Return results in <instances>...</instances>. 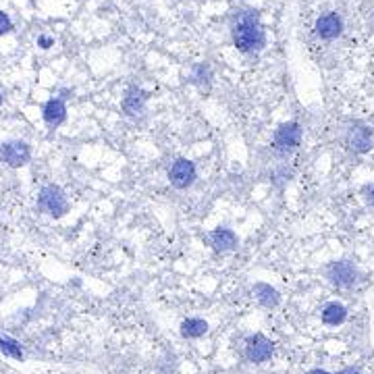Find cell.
<instances>
[{
	"instance_id": "cell-1",
	"label": "cell",
	"mask_w": 374,
	"mask_h": 374,
	"mask_svg": "<svg viewBox=\"0 0 374 374\" xmlns=\"http://www.w3.org/2000/svg\"><path fill=\"white\" fill-rule=\"evenodd\" d=\"M231 38H233V44L240 53L244 55H258L264 50L266 46V34L260 25V15L258 11H240L235 17H233V23H231Z\"/></svg>"
},
{
	"instance_id": "cell-12",
	"label": "cell",
	"mask_w": 374,
	"mask_h": 374,
	"mask_svg": "<svg viewBox=\"0 0 374 374\" xmlns=\"http://www.w3.org/2000/svg\"><path fill=\"white\" fill-rule=\"evenodd\" d=\"M42 117H44V123L48 127H59L64 123L67 119V104L62 98H50L44 109H42Z\"/></svg>"
},
{
	"instance_id": "cell-19",
	"label": "cell",
	"mask_w": 374,
	"mask_h": 374,
	"mask_svg": "<svg viewBox=\"0 0 374 374\" xmlns=\"http://www.w3.org/2000/svg\"><path fill=\"white\" fill-rule=\"evenodd\" d=\"M210 77V71L206 64H200L195 67V73H193V81H202V79H208Z\"/></svg>"
},
{
	"instance_id": "cell-20",
	"label": "cell",
	"mask_w": 374,
	"mask_h": 374,
	"mask_svg": "<svg viewBox=\"0 0 374 374\" xmlns=\"http://www.w3.org/2000/svg\"><path fill=\"white\" fill-rule=\"evenodd\" d=\"M38 46L44 48V50H48V48L55 46V40H53L50 36H38Z\"/></svg>"
},
{
	"instance_id": "cell-10",
	"label": "cell",
	"mask_w": 374,
	"mask_h": 374,
	"mask_svg": "<svg viewBox=\"0 0 374 374\" xmlns=\"http://www.w3.org/2000/svg\"><path fill=\"white\" fill-rule=\"evenodd\" d=\"M208 242L214 251L219 254H225V251H233V249L240 246V237L235 235V231L227 229V227H219L214 231L208 233Z\"/></svg>"
},
{
	"instance_id": "cell-2",
	"label": "cell",
	"mask_w": 374,
	"mask_h": 374,
	"mask_svg": "<svg viewBox=\"0 0 374 374\" xmlns=\"http://www.w3.org/2000/svg\"><path fill=\"white\" fill-rule=\"evenodd\" d=\"M324 277L333 287L352 289L360 279V270L352 260H337V262H331L324 268Z\"/></svg>"
},
{
	"instance_id": "cell-13",
	"label": "cell",
	"mask_w": 374,
	"mask_h": 374,
	"mask_svg": "<svg viewBox=\"0 0 374 374\" xmlns=\"http://www.w3.org/2000/svg\"><path fill=\"white\" fill-rule=\"evenodd\" d=\"M251 293H254L256 302L262 308H266V310H272V308H277L281 304V293L272 285H268V283H256L254 289H251Z\"/></svg>"
},
{
	"instance_id": "cell-5",
	"label": "cell",
	"mask_w": 374,
	"mask_h": 374,
	"mask_svg": "<svg viewBox=\"0 0 374 374\" xmlns=\"http://www.w3.org/2000/svg\"><path fill=\"white\" fill-rule=\"evenodd\" d=\"M345 146L354 154H368L374 148V131L373 127L364 123L352 125L345 133Z\"/></svg>"
},
{
	"instance_id": "cell-16",
	"label": "cell",
	"mask_w": 374,
	"mask_h": 374,
	"mask_svg": "<svg viewBox=\"0 0 374 374\" xmlns=\"http://www.w3.org/2000/svg\"><path fill=\"white\" fill-rule=\"evenodd\" d=\"M0 354L6 356V358H13L17 362H23L25 360V354H23V347L17 339L13 337H0Z\"/></svg>"
},
{
	"instance_id": "cell-18",
	"label": "cell",
	"mask_w": 374,
	"mask_h": 374,
	"mask_svg": "<svg viewBox=\"0 0 374 374\" xmlns=\"http://www.w3.org/2000/svg\"><path fill=\"white\" fill-rule=\"evenodd\" d=\"M11 29H13V21H11V17H8L6 13L0 11V36L8 34Z\"/></svg>"
},
{
	"instance_id": "cell-8",
	"label": "cell",
	"mask_w": 374,
	"mask_h": 374,
	"mask_svg": "<svg viewBox=\"0 0 374 374\" xmlns=\"http://www.w3.org/2000/svg\"><path fill=\"white\" fill-rule=\"evenodd\" d=\"M195 177H198V171H195V165L187 158H177L171 169H169V181L175 189H187L195 183Z\"/></svg>"
},
{
	"instance_id": "cell-22",
	"label": "cell",
	"mask_w": 374,
	"mask_h": 374,
	"mask_svg": "<svg viewBox=\"0 0 374 374\" xmlns=\"http://www.w3.org/2000/svg\"><path fill=\"white\" fill-rule=\"evenodd\" d=\"M308 374H331L328 370H322V368H314V370H310Z\"/></svg>"
},
{
	"instance_id": "cell-14",
	"label": "cell",
	"mask_w": 374,
	"mask_h": 374,
	"mask_svg": "<svg viewBox=\"0 0 374 374\" xmlns=\"http://www.w3.org/2000/svg\"><path fill=\"white\" fill-rule=\"evenodd\" d=\"M345 318H347V308L339 302H328L320 312V320L326 326H339L345 322Z\"/></svg>"
},
{
	"instance_id": "cell-11",
	"label": "cell",
	"mask_w": 374,
	"mask_h": 374,
	"mask_svg": "<svg viewBox=\"0 0 374 374\" xmlns=\"http://www.w3.org/2000/svg\"><path fill=\"white\" fill-rule=\"evenodd\" d=\"M148 102V94L139 88H129L123 98V113L127 117H137L144 113Z\"/></svg>"
},
{
	"instance_id": "cell-6",
	"label": "cell",
	"mask_w": 374,
	"mask_h": 374,
	"mask_svg": "<svg viewBox=\"0 0 374 374\" xmlns=\"http://www.w3.org/2000/svg\"><path fill=\"white\" fill-rule=\"evenodd\" d=\"M29 158H32V148L21 139H11L0 146V160L11 169L25 167Z\"/></svg>"
},
{
	"instance_id": "cell-21",
	"label": "cell",
	"mask_w": 374,
	"mask_h": 374,
	"mask_svg": "<svg viewBox=\"0 0 374 374\" xmlns=\"http://www.w3.org/2000/svg\"><path fill=\"white\" fill-rule=\"evenodd\" d=\"M337 374H362V373H360L358 368H352V366H349V368H343V370H339Z\"/></svg>"
},
{
	"instance_id": "cell-23",
	"label": "cell",
	"mask_w": 374,
	"mask_h": 374,
	"mask_svg": "<svg viewBox=\"0 0 374 374\" xmlns=\"http://www.w3.org/2000/svg\"><path fill=\"white\" fill-rule=\"evenodd\" d=\"M0 106H2V96H0Z\"/></svg>"
},
{
	"instance_id": "cell-15",
	"label": "cell",
	"mask_w": 374,
	"mask_h": 374,
	"mask_svg": "<svg viewBox=\"0 0 374 374\" xmlns=\"http://www.w3.org/2000/svg\"><path fill=\"white\" fill-rule=\"evenodd\" d=\"M208 333V322L202 318H187L181 322V335L186 339H200Z\"/></svg>"
},
{
	"instance_id": "cell-17",
	"label": "cell",
	"mask_w": 374,
	"mask_h": 374,
	"mask_svg": "<svg viewBox=\"0 0 374 374\" xmlns=\"http://www.w3.org/2000/svg\"><path fill=\"white\" fill-rule=\"evenodd\" d=\"M360 195H362V200H364V204H366V206L374 208V183H366V186H362V189H360Z\"/></svg>"
},
{
	"instance_id": "cell-4",
	"label": "cell",
	"mask_w": 374,
	"mask_h": 374,
	"mask_svg": "<svg viewBox=\"0 0 374 374\" xmlns=\"http://www.w3.org/2000/svg\"><path fill=\"white\" fill-rule=\"evenodd\" d=\"M304 137V129L298 121H289V123H281L275 129L272 135V146L281 152H293L300 148Z\"/></svg>"
},
{
	"instance_id": "cell-3",
	"label": "cell",
	"mask_w": 374,
	"mask_h": 374,
	"mask_svg": "<svg viewBox=\"0 0 374 374\" xmlns=\"http://www.w3.org/2000/svg\"><path fill=\"white\" fill-rule=\"evenodd\" d=\"M38 208L53 219H61L69 212L67 195L59 186H44L38 195Z\"/></svg>"
},
{
	"instance_id": "cell-7",
	"label": "cell",
	"mask_w": 374,
	"mask_h": 374,
	"mask_svg": "<svg viewBox=\"0 0 374 374\" xmlns=\"http://www.w3.org/2000/svg\"><path fill=\"white\" fill-rule=\"evenodd\" d=\"M272 354H275V343L262 333L249 335L246 339V358L251 364H264L272 358Z\"/></svg>"
},
{
	"instance_id": "cell-9",
	"label": "cell",
	"mask_w": 374,
	"mask_h": 374,
	"mask_svg": "<svg viewBox=\"0 0 374 374\" xmlns=\"http://www.w3.org/2000/svg\"><path fill=\"white\" fill-rule=\"evenodd\" d=\"M314 32L320 40H337L341 34H343V19L339 13H324L316 19V25H314Z\"/></svg>"
}]
</instances>
